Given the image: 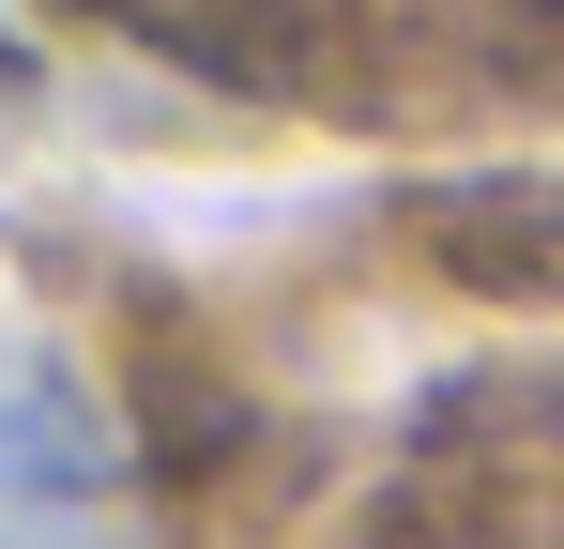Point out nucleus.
I'll return each instance as SVG.
<instances>
[{
    "label": "nucleus",
    "instance_id": "f257e3e1",
    "mask_svg": "<svg viewBox=\"0 0 564 549\" xmlns=\"http://www.w3.org/2000/svg\"><path fill=\"white\" fill-rule=\"evenodd\" d=\"M0 549H122V443L46 336H0Z\"/></svg>",
    "mask_w": 564,
    "mask_h": 549
}]
</instances>
